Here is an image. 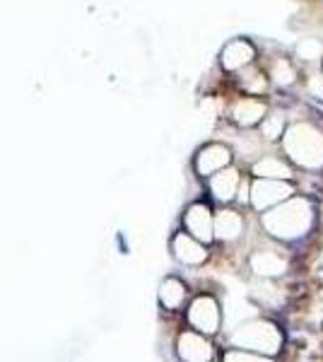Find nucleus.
Returning a JSON list of instances; mask_svg holds the SVG:
<instances>
[{"label": "nucleus", "mask_w": 323, "mask_h": 362, "mask_svg": "<svg viewBox=\"0 0 323 362\" xmlns=\"http://www.w3.org/2000/svg\"><path fill=\"white\" fill-rule=\"evenodd\" d=\"M229 343L232 348H244L251 350V353H261L268 355V358H275V355L283 350L285 336L283 329H280L275 321L268 319H246L244 324H239L234 329V334L229 336Z\"/></svg>", "instance_id": "f257e3e1"}, {"label": "nucleus", "mask_w": 323, "mask_h": 362, "mask_svg": "<svg viewBox=\"0 0 323 362\" xmlns=\"http://www.w3.org/2000/svg\"><path fill=\"white\" fill-rule=\"evenodd\" d=\"M263 225L268 227L270 235L290 242V239H299L302 235H307L311 225V213L307 206H302V201H292L285 203L283 208L268 213Z\"/></svg>", "instance_id": "f03ea898"}, {"label": "nucleus", "mask_w": 323, "mask_h": 362, "mask_svg": "<svg viewBox=\"0 0 323 362\" xmlns=\"http://www.w3.org/2000/svg\"><path fill=\"white\" fill-rule=\"evenodd\" d=\"M186 319H189V326L193 331L205 334V336H215L217 331H220V324H222L220 302H217L213 295H198L196 300L189 305Z\"/></svg>", "instance_id": "7ed1b4c3"}, {"label": "nucleus", "mask_w": 323, "mask_h": 362, "mask_svg": "<svg viewBox=\"0 0 323 362\" xmlns=\"http://www.w3.org/2000/svg\"><path fill=\"white\" fill-rule=\"evenodd\" d=\"M176 355H179L181 362H213L215 348L205 334H198V331L189 329L176 341Z\"/></svg>", "instance_id": "20e7f679"}, {"label": "nucleus", "mask_w": 323, "mask_h": 362, "mask_svg": "<svg viewBox=\"0 0 323 362\" xmlns=\"http://www.w3.org/2000/svg\"><path fill=\"white\" fill-rule=\"evenodd\" d=\"M184 225H186V232H189L191 237H196L198 242L208 244L215 239V218L205 203H196V206H191L186 210Z\"/></svg>", "instance_id": "39448f33"}, {"label": "nucleus", "mask_w": 323, "mask_h": 362, "mask_svg": "<svg viewBox=\"0 0 323 362\" xmlns=\"http://www.w3.org/2000/svg\"><path fill=\"white\" fill-rule=\"evenodd\" d=\"M174 256L186 266H201L205 259H208V249H205L203 242H198L196 237H191L189 232H179L172 242Z\"/></svg>", "instance_id": "423d86ee"}, {"label": "nucleus", "mask_w": 323, "mask_h": 362, "mask_svg": "<svg viewBox=\"0 0 323 362\" xmlns=\"http://www.w3.org/2000/svg\"><path fill=\"white\" fill-rule=\"evenodd\" d=\"M287 268V261L275 251H258V254L251 256V271L256 276L263 278H275V276H283Z\"/></svg>", "instance_id": "0eeeda50"}, {"label": "nucleus", "mask_w": 323, "mask_h": 362, "mask_svg": "<svg viewBox=\"0 0 323 362\" xmlns=\"http://www.w3.org/2000/svg\"><path fill=\"white\" fill-rule=\"evenodd\" d=\"M287 196H290V189L275 184V181H263V184L254 186V196H251V201H254L256 208H270V206H275V203L285 201Z\"/></svg>", "instance_id": "6e6552de"}, {"label": "nucleus", "mask_w": 323, "mask_h": 362, "mask_svg": "<svg viewBox=\"0 0 323 362\" xmlns=\"http://www.w3.org/2000/svg\"><path fill=\"white\" fill-rule=\"evenodd\" d=\"M244 230V220L239 213L234 210H222L220 215L215 218V237L222 239V242H232L242 235Z\"/></svg>", "instance_id": "1a4fd4ad"}, {"label": "nucleus", "mask_w": 323, "mask_h": 362, "mask_svg": "<svg viewBox=\"0 0 323 362\" xmlns=\"http://www.w3.org/2000/svg\"><path fill=\"white\" fill-rule=\"evenodd\" d=\"M227 162H229L227 150L220 148V145H213V148H208L201 153V157H198V162H196V169L201 177H213V174L220 172Z\"/></svg>", "instance_id": "9d476101"}, {"label": "nucleus", "mask_w": 323, "mask_h": 362, "mask_svg": "<svg viewBox=\"0 0 323 362\" xmlns=\"http://www.w3.org/2000/svg\"><path fill=\"white\" fill-rule=\"evenodd\" d=\"M186 295H189V290H186V285L181 283L179 278H167L162 283V288H160V302H162V307L164 309H179V307H184V302H186Z\"/></svg>", "instance_id": "9b49d317"}, {"label": "nucleus", "mask_w": 323, "mask_h": 362, "mask_svg": "<svg viewBox=\"0 0 323 362\" xmlns=\"http://www.w3.org/2000/svg\"><path fill=\"white\" fill-rule=\"evenodd\" d=\"M237 186H239V179L234 172H222L217 174L210 184V191H213V198L215 201H232L234 194H237Z\"/></svg>", "instance_id": "f8f14e48"}, {"label": "nucleus", "mask_w": 323, "mask_h": 362, "mask_svg": "<svg viewBox=\"0 0 323 362\" xmlns=\"http://www.w3.org/2000/svg\"><path fill=\"white\" fill-rule=\"evenodd\" d=\"M222 362H275V360L261 353H251V350H244V348H229L227 353L222 355Z\"/></svg>", "instance_id": "ddd939ff"}]
</instances>
